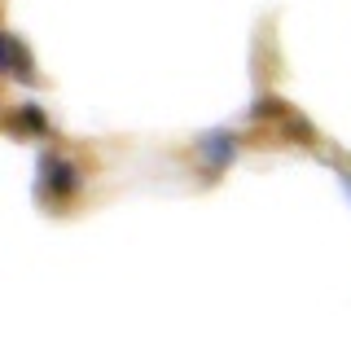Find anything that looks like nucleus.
I'll return each instance as SVG.
<instances>
[{
  "label": "nucleus",
  "mask_w": 351,
  "mask_h": 351,
  "mask_svg": "<svg viewBox=\"0 0 351 351\" xmlns=\"http://www.w3.org/2000/svg\"><path fill=\"white\" fill-rule=\"evenodd\" d=\"M281 128L290 132V136L299 141V145H316V132L307 128V119H299V114H290V110H285V114H281Z\"/></svg>",
  "instance_id": "39448f33"
},
{
  "label": "nucleus",
  "mask_w": 351,
  "mask_h": 351,
  "mask_svg": "<svg viewBox=\"0 0 351 351\" xmlns=\"http://www.w3.org/2000/svg\"><path fill=\"white\" fill-rule=\"evenodd\" d=\"M338 176H343V189L351 193V171H338Z\"/></svg>",
  "instance_id": "0eeeda50"
},
{
  "label": "nucleus",
  "mask_w": 351,
  "mask_h": 351,
  "mask_svg": "<svg viewBox=\"0 0 351 351\" xmlns=\"http://www.w3.org/2000/svg\"><path fill=\"white\" fill-rule=\"evenodd\" d=\"M285 110H290V106L277 101V97H259V101L250 106V119H281Z\"/></svg>",
  "instance_id": "423d86ee"
},
{
  "label": "nucleus",
  "mask_w": 351,
  "mask_h": 351,
  "mask_svg": "<svg viewBox=\"0 0 351 351\" xmlns=\"http://www.w3.org/2000/svg\"><path fill=\"white\" fill-rule=\"evenodd\" d=\"M197 154H202V171H224L228 162L237 158V136L233 132H206V136H197Z\"/></svg>",
  "instance_id": "7ed1b4c3"
},
{
  "label": "nucleus",
  "mask_w": 351,
  "mask_h": 351,
  "mask_svg": "<svg viewBox=\"0 0 351 351\" xmlns=\"http://www.w3.org/2000/svg\"><path fill=\"white\" fill-rule=\"evenodd\" d=\"M9 132H18V136H49V114H44V106H36V101L18 106L14 114H9Z\"/></svg>",
  "instance_id": "20e7f679"
},
{
  "label": "nucleus",
  "mask_w": 351,
  "mask_h": 351,
  "mask_svg": "<svg viewBox=\"0 0 351 351\" xmlns=\"http://www.w3.org/2000/svg\"><path fill=\"white\" fill-rule=\"evenodd\" d=\"M84 189V171L75 167L71 158H62V154H40V167H36V197L44 206H66L75 202Z\"/></svg>",
  "instance_id": "f257e3e1"
},
{
  "label": "nucleus",
  "mask_w": 351,
  "mask_h": 351,
  "mask_svg": "<svg viewBox=\"0 0 351 351\" xmlns=\"http://www.w3.org/2000/svg\"><path fill=\"white\" fill-rule=\"evenodd\" d=\"M0 75H9L18 84H36V62H31L27 44L18 36H9L5 27H0Z\"/></svg>",
  "instance_id": "f03ea898"
}]
</instances>
